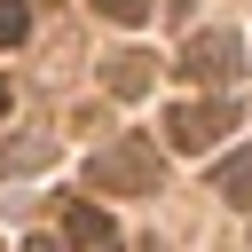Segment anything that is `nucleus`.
Instances as JSON below:
<instances>
[{
  "mask_svg": "<svg viewBox=\"0 0 252 252\" xmlns=\"http://www.w3.org/2000/svg\"><path fill=\"white\" fill-rule=\"evenodd\" d=\"M24 32H32V8L24 0H0V47H16Z\"/></svg>",
  "mask_w": 252,
  "mask_h": 252,
  "instance_id": "6e6552de",
  "label": "nucleus"
},
{
  "mask_svg": "<svg viewBox=\"0 0 252 252\" xmlns=\"http://www.w3.org/2000/svg\"><path fill=\"white\" fill-rule=\"evenodd\" d=\"M55 158V134H16V142H0V173H32V165H47Z\"/></svg>",
  "mask_w": 252,
  "mask_h": 252,
  "instance_id": "423d86ee",
  "label": "nucleus"
},
{
  "mask_svg": "<svg viewBox=\"0 0 252 252\" xmlns=\"http://www.w3.org/2000/svg\"><path fill=\"white\" fill-rule=\"evenodd\" d=\"M63 236H71L79 252H118V228H110V213H94V205H63Z\"/></svg>",
  "mask_w": 252,
  "mask_h": 252,
  "instance_id": "39448f33",
  "label": "nucleus"
},
{
  "mask_svg": "<svg viewBox=\"0 0 252 252\" xmlns=\"http://www.w3.org/2000/svg\"><path fill=\"white\" fill-rule=\"evenodd\" d=\"M181 71H189V87L228 94V87H236V71H244V39H236V32H197V39L181 47Z\"/></svg>",
  "mask_w": 252,
  "mask_h": 252,
  "instance_id": "f257e3e1",
  "label": "nucleus"
},
{
  "mask_svg": "<svg viewBox=\"0 0 252 252\" xmlns=\"http://www.w3.org/2000/svg\"><path fill=\"white\" fill-rule=\"evenodd\" d=\"M150 79H158V55H150V47H118V55L102 63V87H110V94H126V102H142V94H150Z\"/></svg>",
  "mask_w": 252,
  "mask_h": 252,
  "instance_id": "20e7f679",
  "label": "nucleus"
},
{
  "mask_svg": "<svg viewBox=\"0 0 252 252\" xmlns=\"http://www.w3.org/2000/svg\"><path fill=\"white\" fill-rule=\"evenodd\" d=\"M8 102H16V94H8V79H0V118H8Z\"/></svg>",
  "mask_w": 252,
  "mask_h": 252,
  "instance_id": "9b49d317",
  "label": "nucleus"
},
{
  "mask_svg": "<svg viewBox=\"0 0 252 252\" xmlns=\"http://www.w3.org/2000/svg\"><path fill=\"white\" fill-rule=\"evenodd\" d=\"M94 8H102L110 24H150V8H158V0H94Z\"/></svg>",
  "mask_w": 252,
  "mask_h": 252,
  "instance_id": "1a4fd4ad",
  "label": "nucleus"
},
{
  "mask_svg": "<svg viewBox=\"0 0 252 252\" xmlns=\"http://www.w3.org/2000/svg\"><path fill=\"white\" fill-rule=\"evenodd\" d=\"M228 126H236V102H228V94H213V102H181V110L165 118V142L197 158V150H213Z\"/></svg>",
  "mask_w": 252,
  "mask_h": 252,
  "instance_id": "f03ea898",
  "label": "nucleus"
},
{
  "mask_svg": "<svg viewBox=\"0 0 252 252\" xmlns=\"http://www.w3.org/2000/svg\"><path fill=\"white\" fill-rule=\"evenodd\" d=\"M213 189H220L228 205H252V150H236V158H220V165H213Z\"/></svg>",
  "mask_w": 252,
  "mask_h": 252,
  "instance_id": "0eeeda50",
  "label": "nucleus"
},
{
  "mask_svg": "<svg viewBox=\"0 0 252 252\" xmlns=\"http://www.w3.org/2000/svg\"><path fill=\"white\" fill-rule=\"evenodd\" d=\"M24 252H63V244H55V236H32V244H24Z\"/></svg>",
  "mask_w": 252,
  "mask_h": 252,
  "instance_id": "9d476101",
  "label": "nucleus"
},
{
  "mask_svg": "<svg viewBox=\"0 0 252 252\" xmlns=\"http://www.w3.org/2000/svg\"><path fill=\"white\" fill-rule=\"evenodd\" d=\"M87 181H94V189H126V197H150V189H158V150H150V142L102 150V158L87 165Z\"/></svg>",
  "mask_w": 252,
  "mask_h": 252,
  "instance_id": "7ed1b4c3",
  "label": "nucleus"
}]
</instances>
